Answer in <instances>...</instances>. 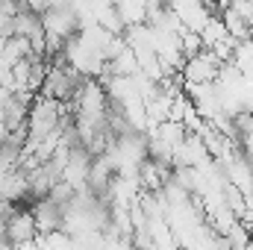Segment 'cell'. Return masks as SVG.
I'll return each mask as SVG.
<instances>
[{
  "label": "cell",
  "mask_w": 253,
  "mask_h": 250,
  "mask_svg": "<svg viewBox=\"0 0 253 250\" xmlns=\"http://www.w3.org/2000/svg\"><path fill=\"white\" fill-rule=\"evenodd\" d=\"M50 6H53V0H21V9H30L36 15H44Z\"/></svg>",
  "instance_id": "obj_1"
}]
</instances>
